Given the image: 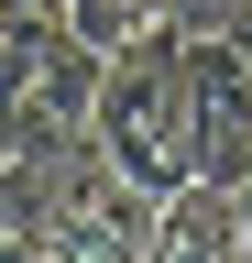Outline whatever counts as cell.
Instances as JSON below:
<instances>
[{
    "instance_id": "1",
    "label": "cell",
    "mask_w": 252,
    "mask_h": 263,
    "mask_svg": "<svg viewBox=\"0 0 252 263\" xmlns=\"http://www.w3.org/2000/svg\"><path fill=\"white\" fill-rule=\"evenodd\" d=\"M99 44L66 22V11H0V132L11 154H77L88 143V110H99Z\"/></svg>"
},
{
    "instance_id": "2",
    "label": "cell",
    "mask_w": 252,
    "mask_h": 263,
    "mask_svg": "<svg viewBox=\"0 0 252 263\" xmlns=\"http://www.w3.org/2000/svg\"><path fill=\"white\" fill-rule=\"evenodd\" d=\"M88 143H99L132 186L176 197L198 164H186V33H132L110 66H99V110H88Z\"/></svg>"
},
{
    "instance_id": "3",
    "label": "cell",
    "mask_w": 252,
    "mask_h": 263,
    "mask_svg": "<svg viewBox=\"0 0 252 263\" xmlns=\"http://www.w3.org/2000/svg\"><path fill=\"white\" fill-rule=\"evenodd\" d=\"M153 209H165V197H153V186H132L99 143L55 154V252H66V263H143Z\"/></svg>"
},
{
    "instance_id": "4",
    "label": "cell",
    "mask_w": 252,
    "mask_h": 263,
    "mask_svg": "<svg viewBox=\"0 0 252 263\" xmlns=\"http://www.w3.org/2000/svg\"><path fill=\"white\" fill-rule=\"evenodd\" d=\"M186 164H198L208 186L252 197V44L241 33L186 44Z\"/></svg>"
},
{
    "instance_id": "5",
    "label": "cell",
    "mask_w": 252,
    "mask_h": 263,
    "mask_svg": "<svg viewBox=\"0 0 252 263\" xmlns=\"http://www.w3.org/2000/svg\"><path fill=\"white\" fill-rule=\"evenodd\" d=\"M143 263H252V197H241V186L186 176L165 209H153V241H143Z\"/></svg>"
},
{
    "instance_id": "6",
    "label": "cell",
    "mask_w": 252,
    "mask_h": 263,
    "mask_svg": "<svg viewBox=\"0 0 252 263\" xmlns=\"http://www.w3.org/2000/svg\"><path fill=\"white\" fill-rule=\"evenodd\" d=\"M0 263H66L55 252V164L33 154L0 164Z\"/></svg>"
},
{
    "instance_id": "7",
    "label": "cell",
    "mask_w": 252,
    "mask_h": 263,
    "mask_svg": "<svg viewBox=\"0 0 252 263\" xmlns=\"http://www.w3.org/2000/svg\"><path fill=\"white\" fill-rule=\"evenodd\" d=\"M66 22H77L99 55H121L132 33H153V22H165V0H66Z\"/></svg>"
},
{
    "instance_id": "8",
    "label": "cell",
    "mask_w": 252,
    "mask_h": 263,
    "mask_svg": "<svg viewBox=\"0 0 252 263\" xmlns=\"http://www.w3.org/2000/svg\"><path fill=\"white\" fill-rule=\"evenodd\" d=\"M252 11V0H165V33H186V44H208V33H230Z\"/></svg>"
},
{
    "instance_id": "9",
    "label": "cell",
    "mask_w": 252,
    "mask_h": 263,
    "mask_svg": "<svg viewBox=\"0 0 252 263\" xmlns=\"http://www.w3.org/2000/svg\"><path fill=\"white\" fill-rule=\"evenodd\" d=\"M0 11H66V0H0Z\"/></svg>"
},
{
    "instance_id": "10",
    "label": "cell",
    "mask_w": 252,
    "mask_h": 263,
    "mask_svg": "<svg viewBox=\"0 0 252 263\" xmlns=\"http://www.w3.org/2000/svg\"><path fill=\"white\" fill-rule=\"evenodd\" d=\"M0 164H11V132H0Z\"/></svg>"
},
{
    "instance_id": "11",
    "label": "cell",
    "mask_w": 252,
    "mask_h": 263,
    "mask_svg": "<svg viewBox=\"0 0 252 263\" xmlns=\"http://www.w3.org/2000/svg\"><path fill=\"white\" fill-rule=\"evenodd\" d=\"M241 22H252V11H241Z\"/></svg>"
}]
</instances>
